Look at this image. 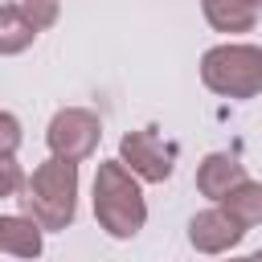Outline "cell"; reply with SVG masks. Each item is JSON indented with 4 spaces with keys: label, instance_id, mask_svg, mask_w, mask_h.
<instances>
[{
    "label": "cell",
    "instance_id": "obj_13",
    "mask_svg": "<svg viewBox=\"0 0 262 262\" xmlns=\"http://www.w3.org/2000/svg\"><path fill=\"white\" fill-rule=\"evenodd\" d=\"M20 188H25V172H20L16 156H0V201L20 196Z\"/></svg>",
    "mask_w": 262,
    "mask_h": 262
},
{
    "label": "cell",
    "instance_id": "obj_2",
    "mask_svg": "<svg viewBox=\"0 0 262 262\" xmlns=\"http://www.w3.org/2000/svg\"><path fill=\"white\" fill-rule=\"evenodd\" d=\"M94 217L98 225L127 242L147 225V201L139 188V176L123 164V160H102L94 172Z\"/></svg>",
    "mask_w": 262,
    "mask_h": 262
},
{
    "label": "cell",
    "instance_id": "obj_1",
    "mask_svg": "<svg viewBox=\"0 0 262 262\" xmlns=\"http://www.w3.org/2000/svg\"><path fill=\"white\" fill-rule=\"evenodd\" d=\"M20 205H25V213L45 233L70 229L74 225V213H78V164L74 160H61V156L41 160L33 168V176H25Z\"/></svg>",
    "mask_w": 262,
    "mask_h": 262
},
{
    "label": "cell",
    "instance_id": "obj_8",
    "mask_svg": "<svg viewBox=\"0 0 262 262\" xmlns=\"http://www.w3.org/2000/svg\"><path fill=\"white\" fill-rule=\"evenodd\" d=\"M41 225L29 217V213H4L0 217V254H12V258H37L41 254Z\"/></svg>",
    "mask_w": 262,
    "mask_h": 262
},
{
    "label": "cell",
    "instance_id": "obj_14",
    "mask_svg": "<svg viewBox=\"0 0 262 262\" xmlns=\"http://www.w3.org/2000/svg\"><path fill=\"white\" fill-rule=\"evenodd\" d=\"M20 119L16 115H8V111H0V156H16L20 151Z\"/></svg>",
    "mask_w": 262,
    "mask_h": 262
},
{
    "label": "cell",
    "instance_id": "obj_15",
    "mask_svg": "<svg viewBox=\"0 0 262 262\" xmlns=\"http://www.w3.org/2000/svg\"><path fill=\"white\" fill-rule=\"evenodd\" d=\"M258 8H262V0H258Z\"/></svg>",
    "mask_w": 262,
    "mask_h": 262
},
{
    "label": "cell",
    "instance_id": "obj_10",
    "mask_svg": "<svg viewBox=\"0 0 262 262\" xmlns=\"http://www.w3.org/2000/svg\"><path fill=\"white\" fill-rule=\"evenodd\" d=\"M242 229H254V225H262V184L258 180H242V184H233L221 201H217Z\"/></svg>",
    "mask_w": 262,
    "mask_h": 262
},
{
    "label": "cell",
    "instance_id": "obj_7",
    "mask_svg": "<svg viewBox=\"0 0 262 262\" xmlns=\"http://www.w3.org/2000/svg\"><path fill=\"white\" fill-rule=\"evenodd\" d=\"M246 180V164L229 151H209L201 164H196V192L209 196V201H221L233 184Z\"/></svg>",
    "mask_w": 262,
    "mask_h": 262
},
{
    "label": "cell",
    "instance_id": "obj_5",
    "mask_svg": "<svg viewBox=\"0 0 262 262\" xmlns=\"http://www.w3.org/2000/svg\"><path fill=\"white\" fill-rule=\"evenodd\" d=\"M119 160L147 184H164L176 168V151L168 143H160V135L147 127V131H127L119 139Z\"/></svg>",
    "mask_w": 262,
    "mask_h": 262
},
{
    "label": "cell",
    "instance_id": "obj_4",
    "mask_svg": "<svg viewBox=\"0 0 262 262\" xmlns=\"http://www.w3.org/2000/svg\"><path fill=\"white\" fill-rule=\"evenodd\" d=\"M98 139H102V123H98V115L86 111V106H61V111L49 119V127H45L49 151L61 156V160H74V164L90 160V156L98 151Z\"/></svg>",
    "mask_w": 262,
    "mask_h": 262
},
{
    "label": "cell",
    "instance_id": "obj_3",
    "mask_svg": "<svg viewBox=\"0 0 262 262\" xmlns=\"http://www.w3.org/2000/svg\"><path fill=\"white\" fill-rule=\"evenodd\" d=\"M201 82L221 98L262 94V49L246 41H225L201 53Z\"/></svg>",
    "mask_w": 262,
    "mask_h": 262
},
{
    "label": "cell",
    "instance_id": "obj_12",
    "mask_svg": "<svg viewBox=\"0 0 262 262\" xmlns=\"http://www.w3.org/2000/svg\"><path fill=\"white\" fill-rule=\"evenodd\" d=\"M16 8L29 16V25H33L37 33L53 29L57 16H61V0H16Z\"/></svg>",
    "mask_w": 262,
    "mask_h": 262
},
{
    "label": "cell",
    "instance_id": "obj_6",
    "mask_svg": "<svg viewBox=\"0 0 262 262\" xmlns=\"http://www.w3.org/2000/svg\"><path fill=\"white\" fill-rule=\"evenodd\" d=\"M242 237H246V229H242L221 205L201 209V213L188 221V242H192L196 254H225V250H233Z\"/></svg>",
    "mask_w": 262,
    "mask_h": 262
},
{
    "label": "cell",
    "instance_id": "obj_11",
    "mask_svg": "<svg viewBox=\"0 0 262 262\" xmlns=\"http://www.w3.org/2000/svg\"><path fill=\"white\" fill-rule=\"evenodd\" d=\"M33 41H37V29L29 25V16L16 4H0V57L25 53Z\"/></svg>",
    "mask_w": 262,
    "mask_h": 262
},
{
    "label": "cell",
    "instance_id": "obj_16",
    "mask_svg": "<svg viewBox=\"0 0 262 262\" xmlns=\"http://www.w3.org/2000/svg\"><path fill=\"white\" fill-rule=\"evenodd\" d=\"M0 4H4V0H0Z\"/></svg>",
    "mask_w": 262,
    "mask_h": 262
},
{
    "label": "cell",
    "instance_id": "obj_9",
    "mask_svg": "<svg viewBox=\"0 0 262 262\" xmlns=\"http://www.w3.org/2000/svg\"><path fill=\"white\" fill-rule=\"evenodd\" d=\"M201 12L217 33H250L258 20V0H201Z\"/></svg>",
    "mask_w": 262,
    "mask_h": 262
}]
</instances>
